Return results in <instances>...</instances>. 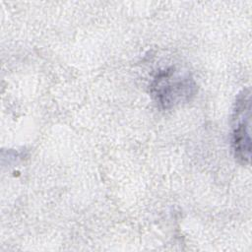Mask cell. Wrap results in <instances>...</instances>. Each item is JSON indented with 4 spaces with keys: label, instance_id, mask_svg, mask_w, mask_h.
Returning a JSON list of instances; mask_svg holds the SVG:
<instances>
[{
    "label": "cell",
    "instance_id": "2",
    "mask_svg": "<svg viewBox=\"0 0 252 252\" xmlns=\"http://www.w3.org/2000/svg\"><path fill=\"white\" fill-rule=\"evenodd\" d=\"M249 126L244 121H239L232 134V150L234 157L241 162H248L250 159V135Z\"/></svg>",
    "mask_w": 252,
    "mask_h": 252
},
{
    "label": "cell",
    "instance_id": "1",
    "mask_svg": "<svg viewBox=\"0 0 252 252\" xmlns=\"http://www.w3.org/2000/svg\"><path fill=\"white\" fill-rule=\"evenodd\" d=\"M152 89L157 101L163 108H169L189 99V96L193 94L195 85L189 76L180 75L171 68L155 79Z\"/></svg>",
    "mask_w": 252,
    "mask_h": 252
}]
</instances>
